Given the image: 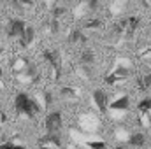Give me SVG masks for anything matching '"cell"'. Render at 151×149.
Listing matches in <instances>:
<instances>
[{
	"instance_id": "6da1fadb",
	"label": "cell",
	"mask_w": 151,
	"mask_h": 149,
	"mask_svg": "<svg viewBox=\"0 0 151 149\" xmlns=\"http://www.w3.org/2000/svg\"><path fill=\"white\" fill-rule=\"evenodd\" d=\"M14 109H16L18 114H25L28 117H34L40 111L39 104L34 98H30L27 93H18L16 95V98H14Z\"/></svg>"
},
{
	"instance_id": "7a4b0ae2",
	"label": "cell",
	"mask_w": 151,
	"mask_h": 149,
	"mask_svg": "<svg viewBox=\"0 0 151 149\" xmlns=\"http://www.w3.org/2000/svg\"><path fill=\"white\" fill-rule=\"evenodd\" d=\"M46 132L49 135H60L62 132V125H63V117L60 111H53L46 116Z\"/></svg>"
},
{
	"instance_id": "3957f363",
	"label": "cell",
	"mask_w": 151,
	"mask_h": 149,
	"mask_svg": "<svg viewBox=\"0 0 151 149\" xmlns=\"http://www.w3.org/2000/svg\"><path fill=\"white\" fill-rule=\"evenodd\" d=\"M27 32V23L23 19H12L7 27V35L9 37H23V34Z\"/></svg>"
},
{
	"instance_id": "277c9868",
	"label": "cell",
	"mask_w": 151,
	"mask_h": 149,
	"mask_svg": "<svg viewBox=\"0 0 151 149\" xmlns=\"http://www.w3.org/2000/svg\"><path fill=\"white\" fill-rule=\"evenodd\" d=\"M93 102H95L97 109H99L100 112L107 111L109 102H107V93H106L104 90H95V91H93Z\"/></svg>"
},
{
	"instance_id": "5b68a950",
	"label": "cell",
	"mask_w": 151,
	"mask_h": 149,
	"mask_svg": "<svg viewBox=\"0 0 151 149\" xmlns=\"http://www.w3.org/2000/svg\"><path fill=\"white\" fill-rule=\"evenodd\" d=\"M34 37H35V30H34L32 27H27V32L23 34V37L19 39L21 46H23V47H28V46L34 42Z\"/></svg>"
},
{
	"instance_id": "8992f818",
	"label": "cell",
	"mask_w": 151,
	"mask_h": 149,
	"mask_svg": "<svg viewBox=\"0 0 151 149\" xmlns=\"http://www.w3.org/2000/svg\"><path fill=\"white\" fill-rule=\"evenodd\" d=\"M128 142L132 144V148H142L146 144V135L144 133H134Z\"/></svg>"
},
{
	"instance_id": "52a82bcc",
	"label": "cell",
	"mask_w": 151,
	"mask_h": 149,
	"mask_svg": "<svg viewBox=\"0 0 151 149\" xmlns=\"http://www.w3.org/2000/svg\"><path fill=\"white\" fill-rule=\"evenodd\" d=\"M44 58H46V60L51 63V67L56 70V77H58V74H60V65H58V62H56V54H55L53 51H47V49H46V51H44Z\"/></svg>"
},
{
	"instance_id": "ba28073f",
	"label": "cell",
	"mask_w": 151,
	"mask_h": 149,
	"mask_svg": "<svg viewBox=\"0 0 151 149\" xmlns=\"http://www.w3.org/2000/svg\"><path fill=\"white\" fill-rule=\"evenodd\" d=\"M40 144H53V146H56V148H60L62 146V139H60V135H46V137H42L40 139Z\"/></svg>"
},
{
	"instance_id": "9c48e42d",
	"label": "cell",
	"mask_w": 151,
	"mask_h": 149,
	"mask_svg": "<svg viewBox=\"0 0 151 149\" xmlns=\"http://www.w3.org/2000/svg\"><path fill=\"white\" fill-rule=\"evenodd\" d=\"M128 105H130V100H128V97L125 95V97H121V98H118L116 102H113V109L116 111H123V109H128Z\"/></svg>"
},
{
	"instance_id": "30bf717a",
	"label": "cell",
	"mask_w": 151,
	"mask_h": 149,
	"mask_svg": "<svg viewBox=\"0 0 151 149\" xmlns=\"http://www.w3.org/2000/svg\"><path fill=\"white\" fill-rule=\"evenodd\" d=\"M139 111L141 112H151V97H146V98H142L141 102H139Z\"/></svg>"
},
{
	"instance_id": "8fae6325",
	"label": "cell",
	"mask_w": 151,
	"mask_h": 149,
	"mask_svg": "<svg viewBox=\"0 0 151 149\" xmlns=\"http://www.w3.org/2000/svg\"><path fill=\"white\" fill-rule=\"evenodd\" d=\"M81 62H83L84 65H90V63H93V62H95V56H93V53H91L90 49L83 51V54H81Z\"/></svg>"
},
{
	"instance_id": "7c38bea8",
	"label": "cell",
	"mask_w": 151,
	"mask_h": 149,
	"mask_svg": "<svg viewBox=\"0 0 151 149\" xmlns=\"http://www.w3.org/2000/svg\"><path fill=\"white\" fill-rule=\"evenodd\" d=\"M150 86H151V74H148V75H144V77L139 79V88H141V90H148Z\"/></svg>"
},
{
	"instance_id": "4fadbf2b",
	"label": "cell",
	"mask_w": 151,
	"mask_h": 149,
	"mask_svg": "<svg viewBox=\"0 0 151 149\" xmlns=\"http://www.w3.org/2000/svg\"><path fill=\"white\" fill-rule=\"evenodd\" d=\"M81 40H84V37H83V34L79 32V30H72L70 32V35H69V42H81Z\"/></svg>"
},
{
	"instance_id": "5bb4252c",
	"label": "cell",
	"mask_w": 151,
	"mask_h": 149,
	"mask_svg": "<svg viewBox=\"0 0 151 149\" xmlns=\"http://www.w3.org/2000/svg\"><path fill=\"white\" fill-rule=\"evenodd\" d=\"M127 23H128V34H134V30H135V27H137L139 19H137V18H130Z\"/></svg>"
},
{
	"instance_id": "9a60e30c",
	"label": "cell",
	"mask_w": 151,
	"mask_h": 149,
	"mask_svg": "<svg viewBox=\"0 0 151 149\" xmlns=\"http://www.w3.org/2000/svg\"><path fill=\"white\" fill-rule=\"evenodd\" d=\"M0 149H27V148H25V146L12 144V142H5V144H0Z\"/></svg>"
},
{
	"instance_id": "2e32d148",
	"label": "cell",
	"mask_w": 151,
	"mask_h": 149,
	"mask_svg": "<svg viewBox=\"0 0 151 149\" xmlns=\"http://www.w3.org/2000/svg\"><path fill=\"white\" fill-rule=\"evenodd\" d=\"M88 146L91 149H106V142H99V140H95V142H88Z\"/></svg>"
},
{
	"instance_id": "e0dca14e",
	"label": "cell",
	"mask_w": 151,
	"mask_h": 149,
	"mask_svg": "<svg viewBox=\"0 0 151 149\" xmlns=\"http://www.w3.org/2000/svg\"><path fill=\"white\" fill-rule=\"evenodd\" d=\"M86 27H88V28H97V27H100V21H99V19H93V21H90Z\"/></svg>"
},
{
	"instance_id": "ac0fdd59",
	"label": "cell",
	"mask_w": 151,
	"mask_h": 149,
	"mask_svg": "<svg viewBox=\"0 0 151 149\" xmlns=\"http://www.w3.org/2000/svg\"><path fill=\"white\" fill-rule=\"evenodd\" d=\"M97 4H99V0H88V7H90V11H95V9H97Z\"/></svg>"
},
{
	"instance_id": "d6986e66",
	"label": "cell",
	"mask_w": 151,
	"mask_h": 149,
	"mask_svg": "<svg viewBox=\"0 0 151 149\" xmlns=\"http://www.w3.org/2000/svg\"><path fill=\"white\" fill-rule=\"evenodd\" d=\"M65 12V9L63 7H56V11H55V16H60V14H63Z\"/></svg>"
},
{
	"instance_id": "ffe728a7",
	"label": "cell",
	"mask_w": 151,
	"mask_h": 149,
	"mask_svg": "<svg viewBox=\"0 0 151 149\" xmlns=\"http://www.w3.org/2000/svg\"><path fill=\"white\" fill-rule=\"evenodd\" d=\"M46 102L51 104V93H46Z\"/></svg>"
},
{
	"instance_id": "44dd1931",
	"label": "cell",
	"mask_w": 151,
	"mask_h": 149,
	"mask_svg": "<svg viewBox=\"0 0 151 149\" xmlns=\"http://www.w3.org/2000/svg\"><path fill=\"white\" fill-rule=\"evenodd\" d=\"M114 149H127V148H121V146H118V148H114Z\"/></svg>"
},
{
	"instance_id": "7402d4cb",
	"label": "cell",
	"mask_w": 151,
	"mask_h": 149,
	"mask_svg": "<svg viewBox=\"0 0 151 149\" xmlns=\"http://www.w3.org/2000/svg\"><path fill=\"white\" fill-rule=\"evenodd\" d=\"M0 77H2V69H0Z\"/></svg>"
}]
</instances>
